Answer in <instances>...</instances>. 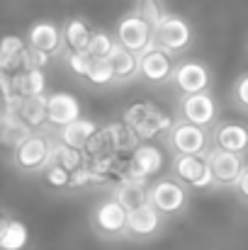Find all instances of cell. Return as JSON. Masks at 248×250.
I'll return each mask as SVG.
<instances>
[{
    "mask_svg": "<svg viewBox=\"0 0 248 250\" xmlns=\"http://www.w3.org/2000/svg\"><path fill=\"white\" fill-rule=\"evenodd\" d=\"M124 126L132 129L139 139H154L173 129V119L154 102H136L124 112Z\"/></svg>",
    "mask_w": 248,
    "mask_h": 250,
    "instance_id": "6da1fadb",
    "label": "cell"
},
{
    "mask_svg": "<svg viewBox=\"0 0 248 250\" xmlns=\"http://www.w3.org/2000/svg\"><path fill=\"white\" fill-rule=\"evenodd\" d=\"M154 44L158 49L168 51L170 56L182 54L190 44H192V27L185 17L165 12L163 20L154 27Z\"/></svg>",
    "mask_w": 248,
    "mask_h": 250,
    "instance_id": "7a4b0ae2",
    "label": "cell"
},
{
    "mask_svg": "<svg viewBox=\"0 0 248 250\" xmlns=\"http://www.w3.org/2000/svg\"><path fill=\"white\" fill-rule=\"evenodd\" d=\"M149 202L161 216H180L187 207V189L180 180L161 177L149 187Z\"/></svg>",
    "mask_w": 248,
    "mask_h": 250,
    "instance_id": "3957f363",
    "label": "cell"
},
{
    "mask_svg": "<svg viewBox=\"0 0 248 250\" xmlns=\"http://www.w3.org/2000/svg\"><path fill=\"white\" fill-rule=\"evenodd\" d=\"M117 44L124 46L127 51H132L134 56H141L151 44H154V27L139 15V12H129L117 22L114 29Z\"/></svg>",
    "mask_w": 248,
    "mask_h": 250,
    "instance_id": "277c9868",
    "label": "cell"
},
{
    "mask_svg": "<svg viewBox=\"0 0 248 250\" xmlns=\"http://www.w3.org/2000/svg\"><path fill=\"white\" fill-rule=\"evenodd\" d=\"M168 144L178 156H207L209 148V134L202 126H195L190 122H175L168 131Z\"/></svg>",
    "mask_w": 248,
    "mask_h": 250,
    "instance_id": "5b68a950",
    "label": "cell"
},
{
    "mask_svg": "<svg viewBox=\"0 0 248 250\" xmlns=\"http://www.w3.org/2000/svg\"><path fill=\"white\" fill-rule=\"evenodd\" d=\"M90 219H92V229L102 238H119V236L127 233L129 211L114 197H107V199H102V202L95 204Z\"/></svg>",
    "mask_w": 248,
    "mask_h": 250,
    "instance_id": "8992f818",
    "label": "cell"
},
{
    "mask_svg": "<svg viewBox=\"0 0 248 250\" xmlns=\"http://www.w3.org/2000/svg\"><path fill=\"white\" fill-rule=\"evenodd\" d=\"M54 146L49 136L34 131L22 146L15 148V166L24 172H39V170H46L51 163V156H54Z\"/></svg>",
    "mask_w": 248,
    "mask_h": 250,
    "instance_id": "52a82bcc",
    "label": "cell"
},
{
    "mask_svg": "<svg viewBox=\"0 0 248 250\" xmlns=\"http://www.w3.org/2000/svg\"><path fill=\"white\" fill-rule=\"evenodd\" d=\"M175 61H173V56L163 51V49H158L156 44H151L141 56H139V76L144 78V81H149V83H168V81H173V73H175Z\"/></svg>",
    "mask_w": 248,
    "mask_h": 250,
    "instance_id": "ba28073f",
    "label": "cell"
},
{
    "mask_svg": "<svg viewBox=\"0 0 248 250\" xmlns=\"http://www.w3.org/2000/svg\"><path fill=\"white\" fill-rule=\"evenodd\" d=\"M173 83L182 97H187V95L207 92L209 85H212V76H209V68L202 61H182V63L175 66Z\"/></svg>",
    "mask_w": 248,
    "mask_h": 250,
    "instance_id": "9c48e42d",
    "label": "cell"
},
{
    "mask_svg": "<svg viewBox=\"0 0 248 250\" xmlns=\"http://www.w3.org/2000/svg\"><path fill=\"white\" fill-rule=\"evenodd\" d=\"M173 175H175V180H182L185 185H190L195 189H204V187L214 185L207 156H175Z\"/></svg>",
    "mask_w": 248,
    "mask_h": 250,
    "instance_id": "30bf717a",
    "label": "cell"
},
{
    "mask_svg": "<svg viewBox=\"0 0 248 250\" xmlns=\"http://www.w3.org/2000/svg\"><path fill=\"white\" fill-rule=\"evenodd\" d=\"M207 163L212 170L214 185H222V187H236V182H239V177L246 167L241 156H234V153H226V151H219V148H212L207 153Z\"/></svg>",
    "mask_w": 248,
    "mask_h": 250,
    "instance_id": "8fae6325",
    "label": "cell"
},
{
    "mask_svg": "<svg viewBox=\"0 0 248 250\" xmlns=\"http://www.w3.org/2000/svg\"><path fill=\"white\" fill-rule=\"evenodd\" d=\"M81 100L71 92H51L46 95V122L51 126H68L81 119Z\"/></svg>",
    "mask_w": 248,
    "mask_h": 250,
    "instance_id": "7c38bea8",
    "label": "cell"
},
{
    "mask_svg": "<svg viewBox=\"0 0 248 250\" xmlns=\"http://www.w3.org/2000/svg\"><path fill=\"white\" fill-rule=\"evenodd\" d=\"M163 151L156 146V144H139L134 151H132V161H129V175L127 177H134V180H149L154 175H158L163 170Z\"/></svg>",
    "mask_w": 248,
    "mask_h": 250,
    "instance_id": "4fadbf2b",
    "label": "cell"
},
{
    "mask_svg": "<svg viewBox=\"0 0 248 250\" xmlns=\"http://www.w3.org/2000/svg\"><path fill=\"white\" fill-rule=\"evenodd\" d=\"M212 144L219 151H226V153L244 158L248 153V126L241 122H219L214 126Z\"/></svg>",
    "mask_w": 248,
    "mask_h": 250,
    "instance_id": "5bb4252c",
    "label": "cell"
},
{
    "mask_svg": "<svg viewBox=\"0 0 248 250\" xmlns=\"http://www.w3.org/2000/svg\"><path fill=\"white\" fill-rule=\"evenodd\" d=\"M180 117H182V122H190V124L204 129L217 119V100L209 92L187 95L180 102Z\"/></svg>",
    "mask_w": 248,
    "mask_h": 250,
    "instance_id": "9a60e30c",
    "label": "cell"
},
{
    "mask_svg": "<svg viewBox=\"0 0 248 250\" xmlns=\"http://www.w3.org/2000/svg\"><path fill=\"white\" fill-rule=\"evenodd\" d=\"M27 46L37 49L46 56H54L64 46V29L51 20H39L27 32Z\"/></svg>",
    "mask_w": 248,
    "mask_h": 250,
    "instance_id": "2e32d148",
    "label": "cell"
},
{
    "mask_svg": "<svg viewBox=\"0 0 248 250\" xmlns=\"http://www.w3.org/2000/svg\"><path fill=\"white\" fill-rule=\"evenodd\" d=\"M161 224H163V216L151 204H146L136 211H129L127 233H132L136 238H149V236H156L161 231Z\"/></svg>",
    "mask_w": 248,
    "mask_h": 250,
    "instance_id": "e0dca14e",
    "label": "cell"
},
{
    "mask_svg": "<svg viewBox=\"0 0 248 250\" xmlns=\"http://www.w3.org/2000/svg\"><path fill=\"white\" fill-rule=\"evenodd\" d=\"M114 199H117L127 211H136V209L151 204V202H149V187H146V182H144V180H134V177H124V180L117 185Z\"/></svg>",
    "mask_w": 248,
    "mask_h": 250,
    "instance_id": "ac0fdd59",
    "label": "cell"
},
{
    "mask_svg": "<svg viewBox=\"0 0 248 250\" xmlns=\"http://www.w3.org/2000/svg\"><path fill=\"white\" fill-rule=\"evenodd\" d=\"M97 131H100V129H97V124H95L92 119L81 117L78 122H73V124H68V126H64V129H59V139H61V144L68 146V148L85 151Z\"/></svg>",
    "mask_w": 248,
    "mask_h": 250,
    "instance_id": "d6986e66",
    "label": "cell"
},
{
    "mask_svg": "<svg viewBox=\"0 0 248 250\" xmlns=\"http://www.w3.org/2000/svg\"><path fill=\"white\" fill-rule=\"evenodd\" d=\"M27 51V42L17 34L0 37V73H20L22 54Z\"/></svg>",
    "mask_w": 248,
    "mask_h": 250,
    "instance_id": "ffe728a7",
    "label": "cell"
},
{
    "mask_svg": "<svg viewBox=\"0 0 248 250\" xmlns=\"http://www.w3.org/2000/svg\"><path fill=\"white\" fill-rule=\"evenodd\" d=\"M61 29H64V44L71 51H88V44L92 39V29H90V24L83 17L66 20V24Z\"/></svg>",
    "mask_w": 248,
    "mask_h": 250,
    "instance_id": "44dd1931",
    "label": "cell"
},
{
    "mask_svg": "<svg viewBox=\"0 0 248 250\" xmlns=\"http://www.w3.org/2000/svg\"><path fill=\"white\" fill-rule=\"evenodd\" d=\"M12 87L17 97H39L46 90L44 71H20L12 73Z\"/></svg>",
    "mask_w": 248,
    "mask_h": 250,
    "instance_id": "7402d4cb",
    "label": "cell"
},
{
    "mask_svg": "<svg viewBox=\"0 0 248 250\" xmlns=\"http://www.w3.org/2000/svg\"><path fill=\"white\" fill-rule=\"evenodd\" d=\"M17 117L32 129H42L46 122V95H39V97H24L20 102V109H17Z\"/></svg>",
    "mask_w": 248,
    "mask_h": 250,
    "instance_id": "603a6c76",
    "label": "cell"
},
{
    "mask_svg": "<svg viewBox=\"0 0 248 250\" xmlns=\"http://www.w3.org/2000/svg\"><path fill=\"white\" fill-rule=\"evenodd\" d=\"M110 63H112V71H114V78L117 81H132V78H136L139 76V56H134L132 51H127L124 46H114V51L110 54V59H107Z\"/></svg>",
    "mask_w": 248,
    "mask_h": 250,
    "instance_id": "cb8c5ba5",
    "label": "cell"
},
{
    "mask_svg": "<svg viewBox=\"0 0 248 250\" xmlns=\"http://www.w3.org/2000/svg\"><path fill=\"white\" fill-rule=\"evenodd\" d=\"M34 131L17 117V114H10L5 119V124L0 126V146H7V148H17L22 146Z\"/></svg>",
    "mask_w": 248,
    "mask_h": 250,
    "instance_id": "d4e9b609",
    "label": "cell"
},
{
    "mask_svg": "<svg viewBox=\"0 0 248 250\" xmlns=\"http://www.w3.org/2000/svg\"><path fill=\"white\" fill-rule=\"evenodd\" d=\"M29 243V231L22 221L7 219L2 233H0V250H24Z\"/></svg>",
    "mask_w": 248,
    "mask_h": 250,
    "instance_id": "484cf974",
    "label": "cell"
},
{
    "mask_svg": "<svg viewBox=\"0 0 248 250\" xmlns=\"http://www.w3.org/2000/svg\"><path fill=\"white\" fill-rule=\"evenodd\" d=\"M51 163H59L61 167H66L68 172H76V170H81L83 166H88V163H85V156H83V151L68 148V146H64V144H56V146H54ZM51 163H49V166H51Z\"/></svg>",
    "mask_w": 248,
    "mask_h": 250,
    "instance_id": "4316f807",
    "label": "cell"
},
{
    "mask_svg": "<svg viewBox=\"0 0 248 250\" xmlns=\"http://www.w3.org/2000/svg\"><path fill=\"white\" fill-rule=\"evenodd\" d=\"M114 46H117V42H114V37H112L110 32L95 29V32H92V39H90V44H88V54H90L92 59H110V54L114 51Z\"/></svg>",
    "mask_w": 248,
    "mask_h": 250,
    "instance_id": "83f0119b",
    "label": "cell"
},
{
    "mask_svg": "<svg viewBox=\"0 0 248 250\" xmlns=\"http://www.w3.org/2000/svg\"><path fill=\"white\" fill-rule=\"evenodd\" d=\"M85 81L92 85H110L114 83V71H112V63L107 59H92V66L85 76Z\"/></svg>",
    "mask_w": 248,
    "mask_h": 250,
    "instance_id": "f1b7e54d",
    "label": "cell"
},
{
    "mask_svg": "<svg viewBox=\"0 0 248 250\" xmlns=\"http://www.w3.org/2000/svg\"><path fill=\"white\" fill-rule=\"evenodd\" d=\"M44 180L49 187H56V189H64L71 185V172L66 167H61L59 163H51V166L44 170Z\"/></svg>",
    "mask_w": 248,
    "mask_h": 250,
    "instance_id": "f546056e",
    "label": "cell"
},
{
    "mask_svg": "<svg viewBox=\"0 0 248 250\" xmlns=\"http://www.w3.org/2000/svg\"><path fill=\"white\" fill-rule=\"evenodd\" d=\"M66 63H68L71 73H76V76L85 78L88 71H90V66H92V56H90L88 51H68Z\"/></svg>",
    "mask_w": 248,
    "mask_h": 250,
    "instance_id": "4dcf8cb0",
    "label": "cell"
},
{
    "mask_svg": "<svg viewBox=\"0 0 248 250\" xmlns=\"http://www.w3.org/2000/svg\"><path fill=\"white\" fill-rule=\"evenodd\" d=\"M151 27H156L161 20H163L165 10L163 5H161V0H141V5H139V10H136Z\"/></svg>",
    "mask_w": 248,
    "mask_h": 250,
    "instance_id": "1f68e13d",
    "label": "cell"
},
{
    "mask_svg": "<svg viewBox=\"0 0 248 250\" xmlns=\"http://www.w3.org/2000/svg\"><path fill=\"white\" fill-rule=\"evenodd\" d=\"M49 59L51 56H46V54L27 46V51L22 54V71H44V66L49 63Z\"/></svg>",
    "mask_w": 248,
    "mask_h": 250,
    "instance_id": "d6a6232c",
    "label": "cell"
},
{
    "mask_svg": "<svg viewBox=\"0 0 248 250\" xmlns=\"http://www.w3.org/2000/svg\"><path fill=\"white\" fill-rule=\"evenodd\" d=\"M231 95H234L236 107H239V109H244V112H248V73H244V76H239V78H236Z\"/></svg>",
    "mask_w": 248,
    "mask_h": 250,
    "instance_id": "836d02e7",
    "label": "cell"
},
{
    "mask_svg": "<svg viewBox=\"0 0 248 250\" xmlns=\"http://www.w3.org/2000/svg\"><path fill=\"white\" fill-rule=\"evenodd\" d=\"M234 189H236V192H239V194L248 202V166L244 167V172H241V177H239V182H236V187H234Z\"/></svg>",
    "mask_w": 248,
    "mask_h": 250,
    "instance_id": "e575fe53",
    "label": "cell"
},
{
    "mask_svg": "<svg viewBox=\"0 0 248 250\" xmlns=\"http://www.w3.org/2000/svg\"><path fill=\"white\" fill-rule=\"evenodd\" d=\"M5 224H7V219H5V216L0 214V233H2V229H5Z\"/></svg>",
    "mask_w": 248,
    "mask_h": 250,
    "instance_id": "d590c367",
    "label": "cell"
}]
</instances>
